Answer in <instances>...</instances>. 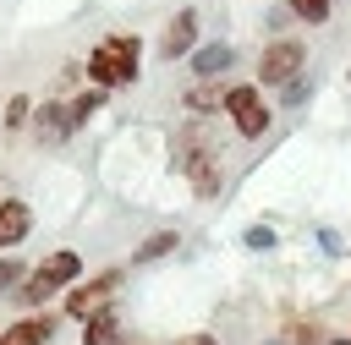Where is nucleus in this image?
<instances>
[{
  "mask_svg": "<svg viewBox=\"0 0 351 345\" xmlns=\"http://www.w3.org/2000/svg\"><path fill=\"white\" fill-rule=\"evenodd\" d=\"M137 66H143V38L137 33H104L88 49V82H99V88H132Z\"/></svg>",
  "mask_w": 351,
  "mask_h": 345,
  "instance_id": "nucleus-1",
  "label": "nucleus"
},
{
  "mask_svg": "<svg viewBox=\"0 0 351 345\" xmlns=\"http://www.w3.org/2000/svg\"><path fill=\"white\" fill-rule=\"evenodd\" d=\"M77 279H82V257H77L71 246H60V252H49V257H44V263H38V268L11 290V301H16V307H44L49 296L71 290Z\"/></svg>",
  "mask_w": 351,
  "mask_h": 345,
  "instance_id": "nucleus-2",
  "label": "nucleus"
},
{
  "mask_svg": "<svg viewBox=\"0 0 351 345\" xmlns=\"http://www.w3.org/2000/svg\"><path fill=\"white\" fill-rule=\"evenodd\" d=\"M307 66V44L302 38H269L263 55H258V82L263 88H285L291 77H302Z\"/></svg>",
  "mask_w": 351,
  "mask_h": 345,
  "instance_id": "nucleus-3",
  "label": "nucleus"
},
{
  "mask_svg": "<svg viewBox=\"0 0 351 345\" xmlns=\"http://www.w3.org/2000/svg\"><path fill=\"white\" fill-rule=\"evenodd\" d=\"M219 110L230 115V126H236L241 137H263V131H269V120H274V110L258 99V88H252V82L225 88V104H219Z\"/></svg>",
  "mask_w": 351,
  "mask_h": 345,
  "instance_id": "nucleus-4",
  "label": "nucleus"
},
{
  "mask_svg": "<svg viewBox=\"0 0 351 345\" xmlns=\"http://www.w3.org/2000/svg\"><path fill=\"white\" fill-rule=\"evenodd\" d=\"M115 285H121V268H104V274H93L88 285H71L66 290V318H88V312H99V307H110V296H115Z\"/></svg>",
  "mask_w": 351,
  "mask_h": 345,
  "instance_id": "nucleus-5",
  "label": "nucleus"
},
{
  "mask_svg": "<svg viewBox=\"0 0 351 345\" xmlns=\"http://www.w3.org/2000/svg\"><path fill=\"white\" fill-rule=\"evenodd\" d=\"M197 49V11L186 5V11H176L170 22H165V38H159V55L165 60H186Z\"/></svg>",
  "mask_w": 351,
  "mask_h": 345,
  "instance_id": "nucleus-6",
  "label": "nucleus"
},
{
  "mask_svg": "<svg viewBox=\"0 0 351 345\" xmlns=\"http://www.w3.org/2000/svg\"><path fill=\"white\" fill-rule=\"evenodd\" d=\"M33 131H38V142H66V137L77 131V115H71V104H60V99H44V104H33Z\"/></svg>",
  "mask_w": 351,
  "mask_h": 345,
  "instance_id": "nucleus-7",
  "label": "nucleus"
},
{
  "mask_svg": "<svg viewBox=\"0 0 351 345\" xmlns=\"http://www.w3.org/2000/svg\"><path fill=\"white\" fill-rule=\"evenodd\" d=\"M55 340V312H27L11 329H0V345H49Z\"/></svg>",
  "mask_w": 351,
  "mask_h": 345,
  "instance_id": "nucleus-8",
  "label": "nucleus"
},
{
  "mask_svg": "<svg viewBox=\"0 0 351 345\" xmlns=\"http://www.w3.org/2000/svg\"><path fill=\"white\" fill-rule=\"evenodd\" d=\"M33 230V208L22 197H0V246H22Z\"/></svg>",
  "mask_w": 351,
  "mask_h": 345,
  "instance_id": "nucleus-9",
  "label": "nucleus"
},
{
  "mask_svg": "<svg viewBox=\"0 0 351 345\" xmlns=\"http://www.w3.org/2000/svg\"><path fill=\"white\" fill-rule=\"evenodd\" d=\"M186 60H192V77H203V82H214L219 71H230V60H236V49H230L225 38H214V44H197V49H192Z\"/></svg>",
  "mask_w": 351,
  "mask_h": 345,
  "instance_id": "nucleus-10",
  "label": "nucleus"
},
{
  "mask_svg": "<svg viewBox=\"0 0 351 345\" xmlns=\"http://www.w3.org/2000/svg\"><path fill=\"white\" fill-rule=\"evenodd\" d=\"M186 181H192L197 197H214V192H219V153H214V148L186 153Z\"/></svg>",
  "mask_w": 351,
  "mask_h": 345,
  "instance_id": "nucleus-11",
  "label": "nucleus"
},
{
  "mask_svg": "<svg viewBox=\"0 0 351 345\" xmlns=\"http://www.w3.org/2000/svg\"><path fill=\"white\" fill-rule=\"evenodd\" d=\"M115 340H121V318H115V307H99V312L82 318V345H115Z\"/></svg>",
  "mask_w": 351,
  "mask_h": 345,
  "instance_id": "nucleus-12",
  "label": "nucleus"
},
{
  "mask_svg": "<svg viewBox=\"0 0 351 345\" xmlns=\"http://www.w3.org/2000/svg\"><path fill=\"white\" fill-rule=\"evenodd\" d=\"M176 246H181V235H176V230H154V235L132 252V263H159V257H170Z\"/></svg>",
  "mask_w": 351,
  "mask_h": 345,
  "instance_id": "nucleus-13",
  "label": "nucleus"
},
{
  "mask_svg": "<svg viewBox=\"0 0 351 345\" xmlns=\"http://www.w3.org/2000/svg\"><path fill=\"white\" fill-rule=\"evenodd\" d=\"M104 93H110V88H99V82H93V88L82 93V99H71V115H77V126H88V120H93V115L104 110Z\"/></svg>",
  "mask_w": 351,
  "mask_h": 345,
  "instance_id": "nucleus-14",
  "label": "nucleus"
},
{
  "mask_svg": "<svg viewBox=\"0 0 351 345\" xmlns=\"http://www.w3.org/2000/svg\"><path fill=\"white\" fill-rule=\"evenodd\" d=\"M214 104H225V93H214V88H203V77L186 88V110L192 115H203V110H214Z\"/></svg>",
  "mask_w": 351,
  "mask_h": 345,
  "instance_id": "nucleus-15",
  "label": "nucleus"
},
{
  "mask_svg": "<svg viewBox=\"0 0 351 345\" xmlns=\"http://www.w3.org/2000/svg\"><path fill=\"white\" fill-rule=\"evenodd\" d=\"M33 120V99L27 93H11V104H5V131H22Z\"/></svg>",
  "mask_w": 351,
  "mask_h": 345,
  "instance_id": "nucleus-16",
  "label": "nucleus"
},
{
  "mask_svg": "<svg viewBox=\"0 0 351 345\" xmlns=\"http://www.w3.org/2000/svg\"><path fill=\"white\" fill-rule=\"evenodd\" d=\"M22 279H27V268H22V257H11V252H5V257H0V301H5V296H11V290H16Z\"/></svg>",
  "mask_w": 351,
  "mask_h": 345,
  "instance_id": "nucleus-17",
  "label": "nucleus"
},
{
  "mask_svg": "<svg viewBox=\"0 0 351 345\" xmlns=\"http://www.w3.org/2000/svg\"><path fill=\"white\" fill-rule=\"evenodd\" d=\"M291 5V16H302V22H329V5L335 0H285Z\"/></svg>",
  "mask_w": 351,
  "mask_h": 345,
  "instance_id": "nucleus-18",
  "label": "nucleus"
},
{
  "mask_svg": "<svg viewBox=\"0 0 351 345\" xmlns=\"http://www.w3.org/2000/svg\"><path fill=\"white\" fill-rule=\"evenodd\" d=\"M241 246H247V252H269V246H274V230H269V225H252V230L241 235Z\"/></svg>",
  "mask_w": 351,
  "mask_h": 345,
  "instance_id": "nucleus-19",
  "label": "nucleus"
},
{
  "mask_svg": "<svg viewBox=\"0 0 351 345\" xmlns=\"http://www.w3.org/2000/svg\"><path fill=\"white\" fill-rule=\"evenodd\" d=\"M296 99H307V82L302 77H291V88H285V104H296Z\"/></svg>",
  "mask_w": 351,
  "mask_h": 345,
  "instance_id": "nucleus-20",
  "label": "nucleus"
},
{
  "mask_svg": "<svg viewBox=\"0 0 351 345\" xmlns=\"http://www.w3.org/2000/svg\"><path fill=\"white\" fill-rule=\"evenodd\" d=\"M176 345H214V334H192V340H176Z\"/></svg>",
  "mask_w": 351,
  "mask_h": 345,
  "instance_id": "nucleus-21",
  "label": "nucleus"
},
{
  "mask_svg": "<svg viewBox=\"0 0 351 345\" xmlns=\"http://www.w3.org/2000/svg\"><path fill=\"white\" fill-rule=\"evenodd\" d=\"M329 345H351V334H346V340H329Z\"/></svg>",
  "mask_w": 351,
  "mask_h": 345,
  "instance_id": "nucleus-22",
  "label": "nucleus"
},
{
  "mask_svg": "<svg viewBox=\"0 0 351 345\" xmlns=\"http://www.w3.org/2000/svg\"><path fill=\"white\" fill-rule=\"evenodd\" d=\"M269 345H291V340H269Z\"/></svg>",
  "mask_w": 351,
  "mask_h": 345,
  "instance_id": "nucleus-23",
  "label": "nucleus"
},
{
  "mask_svg": "<svg viewBox=\"0 0 351 345\" xmlns=\"http://www.w3.org/2000/svg\"><path fill=\"white\" fill-rule=\"evenodd\" d=\"M115 345H126V340H115Z\"/></svg>",
  "mask_w": 351,
  "mask_h": 345,
  "instance_id": "nucleus-24",
  "label": "nucleus"
}]
</instances>
